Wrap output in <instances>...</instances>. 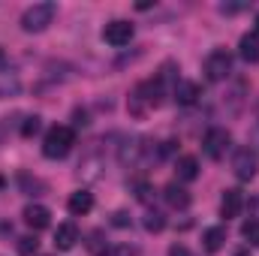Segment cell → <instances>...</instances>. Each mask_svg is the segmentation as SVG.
Masks as SVG:
<instances>
[{
  "mask_svg": "<svg viewBox=\"0 0 259 256\" xmlns=\"http://www.w3.org/2000/svg\"><path fill=\"white\" fill-rule=\"evenodd\" d=\"M72 145H75V130L66 127V124H58V127H52L46 133V139H42V154H46L49 160H64L66 154L72 151Z\"/></svg>",
  "mask_w": 259,
  "mask_h": 256,
  "instance_id": "obj_1",
  "label": "cell"
},
{
  "mask_svg": "<svg viewBox=\"0 0 259 256\" xmlns=\"http://www.w3.org/2000/svg\"><path fill=\"white\" fill-rule=\"evenodd\" d=\"M55 15H58V3H52V0L33 3V6H27L24 15H21V30H24V33H42V30L55 21Z\"/></svg>",
  "mask_w": 259,
  "mask_h": 256,
  "instance_id": "obj_2",
  "label": "cell"
},
{
  "mask_svg": "<svg viewBox=\"0 0 259 256\" xmlns=\"http://www.w3.org/2000/svg\"><path fill=\"white\" fill-rule=\"evenodd\" d=\"M229 142H232L229 130L211 127L208 133H205V139H202V151H205V157H208V160H223V157H226V151H229Z\"/></svg>",
  "mask_w": 259,
  "mask_h": 256,
  "instance_id": "obj_3",
  "label": "cell"
},
{
  "mask_svg": "<svg viewBox=\"0 0 259 256\" xmlns=\"http://www.w3.org/2000/svg\"><path fill=\"white\" fill-rule=\"evenodd\" d=\"M202 69H205V78L208 81H226L229 72H232V55L223 52V49H217V52H211L205 58V66Z\"/></svg>",
  "mask_w": 259,
  "mask_h": 256,
  "instance_id": "obj_4",
  "label": "cell"
},
{
  "mask_svg": "<svg viewBox=\"0 0 259 256\" xmlns=\"http://www.w3.org/2000/svg\"><path fill=\"white\" fill-rule=\"evenodd\" d=\"M232 172L238 181H253L259 172V157L253 148H238L232 157Z\"/></svg>",
  "mask_w": 259,
  "mask_h": 256,
  "instance_id": "obj_5",
  "label": "cell"
},
{
  "mask_svg": "<svg viewBox=\"0 0 259 256\" xmlns=\"http://www.w3.org/2000/svg\"><path fill=\"white\" fill-rule=\"evenodd\" d=\"M133 33H136V27H133L130 21H124V18H115V21H109V24L103 27V39H106L109 46H115V49L130 46Z\"/></svg>",
  "mask_w": 259,
  "mask_h": 256,
  "instance_id": "obj_6",
  "label": "cell"
},
{
  "mask_svg": "<svg viewBox=\"0 0 259 256\" xmlns=\"http://www.w3.org/2000/svg\"><path fill=\"white\" fill-rule=\"evenodd\" d=\"M241 208H244V193L235 190V187L223 190V199H220V217L232 220V217H238V214H241Z\"/></svg>",
  "mask_w": 259,
  "mask_h": 256,
  "instance_id": "obj_7",
  "label": "cell"
},
{
  "mask_svg": "<svg viewBox=\"0 0 259 256\" xmlns=\"http://www.w3.org/2000/svg\"><path fill=\"white\" fill-rule=\"evenodd\" d=\"M21 217H24V223H27L33 232H39V229H46V226L52 223V211H49L46 205H27Z\"/></svg>",
  "mask_w": 259,
  "mask_h": 256,
  "instance_id": "obj_8",
  "label": "cell"
},
{
  "mask_svg": "<svg viewBox=\"0 0 259 256\" xmlns=\"http://www.w3.org/2000/svg\"><path fill=\"white\" fill-rule=\"evenodd\" d=\"M199 84L196 81H175V88H172V97H175V103L178 106H193L196 100H199Z\"/></svg>",
  "mask_w": 259,
  "mask_h": 256,
  "instance_id": "obj_9",
  "label": "cell"
},
{
  "mask_svg": "<svg viewBox=\"0 0 259 256\" xmlns=\"http://www.w3.org/2000/svg\"><path fill=\"white\" fill-rule=\"evenodd\" d=\"M75 241H78L75 223H61V226L55 229V247H58V250H72Z\"/></svg>",
  "mask_w": 259,
  "mask_h": 256,
  "instance_id": "obj_10",
  "label": "cell"
},
{
  "mask_svg": "<svg viewBox=\"0 0 259 256\" xmlns=\"http://www.w3.org/2000/svg\"><path fill=\"white\" fill-rule=\"evenodd\" d=\"M223 244H226V226H211V229L202 232V247H205L208 253L223 250Z\"/></svg>",
  "mask_w": 259,
  "mask_h": 256,
  "instance_id": "obj_11",
  "label": "cell"
},
{
  "mask_svg": "<svg viewBox=\"0 0 259 256\" xmlns=\"http://www.w3.org/2000/svg\"><path fill=\"white\" fill-rule=\"evenodd\" d=\"M66 208H69V214H75V217H81V214H88L91 208H94V196L88 190H75L69 196V202H66Z\"/></svg>",
  "mask_w": 259,
  "mask_h": 256,
  "instance_id": "obj_12",
  "label": "cell"
},
{
  "mask_svg": "<svg viewBox=\"0 0 259 256\" xmlns=\"http://www.w3.org/2000/svg\"><path fill=\"white\" fill-rule=\"evenodd\" d=\"M238 55L247 61V64H256L259 61V36L256 33H244L238 39Z\"/></svg>",
  "mask_w": 259,
  "mask_h": 256,
  "instance_id": "obj_13",
  "label": "cell"
},
{
  "mask_svg": "<svg viewBox=\"0 0 259 256\" xmlns=\"http://www.w3.org/2000/svg\"><path fill=\"white\" fill-rule=\"evenodd\" d=\"M175 175H178V181H196L199 178V160L196 157H178Z\"/></svg>",
  "mask_w": 259,
  "mask_h": 256,
  "instance_id": "obj_14",
  "label": "cell"
},
{
  "mask_svg": "<svg viewBox=\"0 0 259 256\" xmlns=\"http://www.w3.org/2000/svg\"><path fill=\"white\" fill-rule=\"evenodd\" d=\"M103 166H106V163H103L100 157L91 154V157H84V160L78 163V175H81L84 181H97V178L103 175Z\"/></svg>",
  "mask_w": 259,
  "mask_h": 256,
  "instance_id": "obj_15",
  "label": "cell"
},
{
  "mask_svg": "<svg viewBox=\"0 0 259 256\" xmlns=\"http://www.w3.org/2000/svg\"><path fill=\"white\" fill-rule=\"evenodd\" d=\"M163 196H166V202H169L172 208H187V205H190V193L184 190L181 184H169V187L163 190Z\"/></svg>",
  "mask_w": 259,
  "mask_h": 256,
  "instance_id": "obj_16",
  "label": "cell"
},
{
  "mask_svg": "<svg viewBox=\"0 0 259 256\" xmlns=\"http://www.w3.org/2000/svg\"><path fill=\"white\" fill-rule=\"evenodd\" d=\"M142 223H145L148 232H163V229H166V214H163V211H148Z\"/></svg>",
  "mask_w": 259,
  "mask_h": 256,
  "instance_id": "obj_17",
  "label": "cell"
},
{
  "mask_svg": "<svg viewBox=\"0 0 259 256\" xmlns=\"http://www.w3.org/2000/svg\"><path fill=\"white\" fill-rule=\"evenodd\" d=\"M139 154H142V145H139L136 139L121 145V163H124V166H127V163H130V166H133V163H139Z\"/></svg>",
  "mask_w": 259,
  "mask_h": 256,
  "instance_id": "obj_18",
  "label": "cell"
},
{
  "mask_svg": "<svg viewBox=\"0 0 259 256\" xmlns=\"http://www.w3.org/2000/svg\"><path fill=\"white\" fill-rule=\"evenodd\" d=\"M18 184H21V190L30 193V196H39V193L46 190V184H42L39 178H30L27 172H21V175H18Z\"/></svg>",
  "mask_w": 259,
  "mask_h": 256,
  "instance_id": "obj_19",
  "label": "cell"
},
{
  "mask_svg": "<svg viewBox=\"0 0 259 256\" xmlns=\"http://www.w3.org/2000/svg\"><path fill=\"white\" fill-rule=\"evenodd\" d=\"M39 127H42V118H39V115H27V118H24V124H21V136H24V139H30V136H36V133H39Z\"/></svg>",
  "mask_w": 259,
  "mask_h": 256,
  "instance_id": "obj_20",
  "label": "cell"
},
{
  "mask_svg": "<svg viewBox=\"0 0 259 256\" xmlns=\"http://www.w3.org/2000/svg\"><path fill=\"white\" fill-rule=\"evenodd\" d=\"M36 247H39L36 235H24V238H18V256H33L36 253Z\"/></svg>",
  "mask_w": 259,
  "mask_h": 256,
  "instance_id": "obj_21",
  "label": "cell"
},
{
  "mask_svg": "<svg viewBox=\"0 0 259 256\" xmlns=\"http://www.w3.org/2000/svg\"><path fill=\"white\" fill-rule=\"evenodd\" d=\"M241 235L247 238V244H259V220H247L241 226Z\"/></svg>",
  "mask_w": 259,
  "mask_h": 256,
  "instance_id": "obj_22",
  "label": "cell"
},
{
  "mask_svg": "<svg viewBox=\"0 0 259 256\" xmlns=\"http://www.w3.org/2000/svg\"><path fill=\"white\" fill-rule=\"evenodd\" d=\"M100 256H136V247H130V244H112Z\"/></svg>",
  "mask_w": 259,
  "mask_h": 256,
  "instance_id": "obj_23",
  "label": "cell"
},
{
  "mask_svg": "<svg viewBox=\"0 0 259 256\" xmlns=\"http://www.w3.org/2000/svg\"><path fill=\"white\" fill-rule=\"evenodd\" d=\"M244 9H247V3H220V12L223 15H238Z\"/></svg>",
  "mask_w": 259,
  "mask_h": 256,
  "instance_id": "obj_24",
  "label": "cell"
},
{
  "mask_svg": "<svg viewBox=\"0 0 259 256\" xmlns=\"http://www.w3.org/2000/svg\"><path fill=\"white\" fill-rule=\"evenodd\" d=\"M130 223H133V220H130L127 211H115V214H112V226H121V229H127Z\"/></svg>",
  "mask_w": 259,
  "mask_h": 256,
  "instance_id": "obj_25",
  "label": "cell"
},
{
  "mask_svg": "<svg viewBox=\"0 0 259 256\" xmlns=\"http://www.w3.org/2000/svg\"><path fill=\"white\" fill-rule=\"evenodd\" d=\"M72 118H75V127H84V124H88V112H84V109H75Z\"/></svg>",
  "mask_w": 259,
  "mask_h": 256,
  "instance_id": "obj_26",
  "label": "cell"
},
{
  "mask_svg": "<svg viewBox=\"0 0 259 256\" xmlns=\"http://www.w3.org/2000/svg\"><path fill=\"white\" fill-rule=\"evenodd\" d=\"M169 256H190V250H187L184 244H172V247H169Z\"/></svg>",
  "mask_w": 259,
  "mask_h": 256,
  "instance_id": "obj_27",
  "label": "cell"
},
{
  "mask_svg": "<svg viewBox=\"0 0 259 256\" xmlns=\"http://www.w3.org/2000/svg\"><path fill=\"white\" fill-rule=\"evenodd\" d=\"M6 64H9V61H6V52L0 49V69H6Z\"/></svg>",
  "mask_w": 259,
  "mask_h": 256,
  "instance_id": "obj_28",
  "label": "cell"
},
{
  "mask_svg": "<svg viewBox=\"0 0 259 256\" xmlns=\"http://www.w3.org/2000/svg\"><path fill=\"white\" fill-rule=\"evenodd\" d=\"M3 187H6V178H3V175H0V190H3Z\"/></svg>",
  "mask_w": 259,
  "mask_h": 256,
  "instance_id": "obj_29",
  "label": "cell"
},
{
  "mask_svg": "<svg viewBox=\"0 0 259 256\" xmlns=\"http://www.w3.org/2000/svg\"><path fill=\"white\" fill-rule=\"evenodd\" d=\"M253 33H256V36H259V12H256V30H253Z\"/></svg>",
  "mask_w": 259,
  "mask_h": 256,
  "instance_id": "obj_30",
  "label": "cell"
},
{
  "mask_svg": "<svg viewBox=\"0 0 259 256\" xmlns=\"http://www.w3.org/2000/svg\"><path fill=\"white\" fill-rule=\"evenodd\" d=\"M235 256H247V253H244V250H238V253H235Z\"/></svg>",
  "mask_w": 259,
  "mask_h": 256,
  "instance_id": "obj_31",
  "label": "cell"
}]
</instances>
